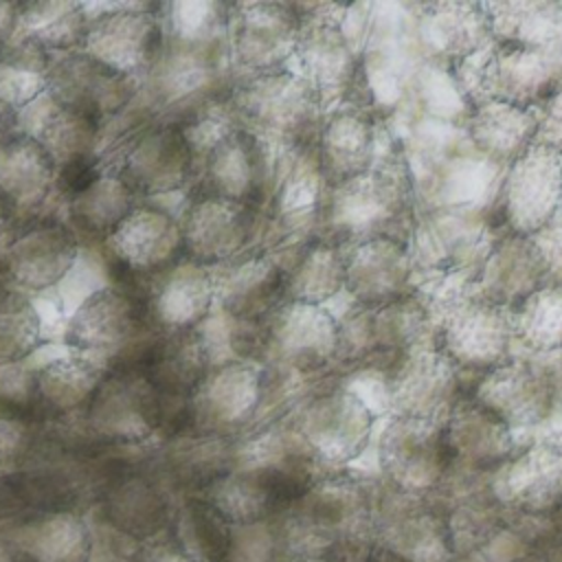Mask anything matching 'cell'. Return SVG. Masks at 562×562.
I'll use <instances>...</instances> for the list:
<instances>
[{
	"label": "cell",
	"instance_id": "1",
	"mask_svg": "<svg viewBox=\"0 0 562 562\" xmlns=\"http://www.w3.org/2000/svg\"><path fill=\"white\" fill-rule=\"evenodd\" d=\"M318 220L334 246L395 239L408 246L417 211L415 187L402 154H389L367 173L325 189Z\"/></svg>",
	"mask_w": 562,
	"mask_h": 562
},
{
	"label": "cell",
	"instance_id": "2",
	"mask_svg": "<svg viewBox=\"0 0 562 562\" xmlns=\"http://www.w3.org/2000/svg\"><path fill=\"white\" fill-rule=\"evenodd\" d=\"M492 244L490 217L474 204H441L417 213L408 255L415 277L437 288L426 296L439 301L470 290Z\"/></svg>",
	"mask_w": 562,
	"mask_h": 562
},
{
	"label": "cell",
	"instance_id": "3",
	"mask_svg": "<svg viewBox=\"0 0 562 562\" xmlns=\"http://www.w3.org/2000/svg\"><path fill=\"white\" fill-rule=\"evenodd\" d=\"M233 110L263 140L277 138L292 147L318 138L323 105L299 72L283 68L248 77L235 88Z\"/></svg>",
	"mask_w": 562,
	"mask_h": 562
},
{
	"label": "cell",
	"instance_id": "4",
	"mask_svg": "<svg viewBox=\"0 0 562 562\" xmlns=\"http://www.w3.org/2000/svg\"><path fill=\"white\" fill-rule=\"evenodd\" d=\"M435 349L446 356L457 371L487 375L501 364L509 362V347L514 340L512 314L492 305L470 290L432 303Z\"/></svg>",
	"mask_w": 562,
	"mask_h": 562
},
{
	"label": "cell",
	"instance_id": "5",
	"mask_svg": "<svg viewBox=\"0 0 562 562\" xmlns=\"http://www.w3.org/2000/svg\"><path fill=\"white\" fill-rule=\"evenodd\" d=\"M485 53L472 77L459 79L472 108L481 101H501L540 110L562 88V64L551 48L494 42Z\"/></svg>",
	"mask_w": 562,
	"mask_h": 562
},
{
	"label": "cell",
	"instance_id": "6",
	"mask_svg": "<svg viewBox=\"0 0 562 562\" xmlns=\"http://www.w3.org/2000/svg\"><path fill=\"white\" fill-rule=\"evenodd\" d=\"M373 529L384 551L408 562L454 560L446 507L437 494H408L391 485L375 490Z\"/></svg>",
	"mask_w": 562,
	"mask_h": 562
},
{
	"label": "cell",
	"instance_id": "7",
	"mask_svg": "<svg viewBox=\"0 0 562 562\" xmlns=\"http://www.w3.org/2000/svg\"><path fill=\"white\" fill-rule=\"evenodd\" d=\"M312 9L316 13L301 15L303 31L294 53L299 61L296 72L312 86L323 110L329 108L331 112L349 103L362 77L364 61L345 35L340 18L334 15L345 7L318 4Z\"/></svg>",
	"mask_w": 562,
	"mask_h": 562
},
{
	"label": "cell",
	"instance_id": "8",
	"mask_svg": "<svg viewBox=\"0 0 562 562\" xmlns=\"http://www.w3.org/2000/svg\"><path fill=\"white\" fill-rule=\"evenodd\" d=\"M490 490L507 509L512 525L551 522L562 501V446L531 441L490 474Z\"/></svg>",
	"mask_w": 562,
	"mask_h": 562
},
{
	"label": "cell",
	"instance_id": "9",
	"mask_svg": "<svg viewBox=\"0 0 562 562\" xmlns=\"http://www.w3.org/2000/svg\"><path fill=\"white\" fill-rule=\"evenodd\" d=\"M386 485L408 494H437L450 474L443 422L391 417L378 439Z\"/></svg>",
	"mask_w": 562,
	"mask_h": 562
},
{
	"label": "cell",
	"instance_id": "10",
	"mask_svg": "<svg viewBox=\"0 0 562 562\" xmlns=\"http://www.w3.org/2000/svg\"><path fill=\"white\" fill-rule=\"evenodd\" d=\"M562 206V156L533 145L505 169L498 215L512 235L531 237L553 224Z\"/></svg>",
	"mask_w": 562,
	"mask_h": 562
},
{
	"label": "cell",
	"instance_id": "11",
	"mask_svg": "<svg viewBox=\"0 0 562 562\" xmlns=\"http://www.w3.org/2000/svg\"><path fill=\"white\" fill-rule=\"evenodd\" d=\"M303 20L292 4L255 2L228 13V50L235 66L255 75L283 70L294 57Z\"/></svg>",
	"mask_w": 562,
	"mask_h": 562
},
{
	"label": "cell",
	"instance_id": "12",
	"mask_svg": "<svg viewBox=\"0 0 562 562\" xmlns=\"http://www.w3.org/2000/svg\"><path fill=\"white\" fill-rule=\"evenodd\" d=\"M386 413L446 422L459 395V371L435 347H424L400 358L384 375Z\"/></svg>",
	"mask_w": 562,
	"mask_h": 562
},
{
	"label": "cell",
	"instance_id": "13",
	"mask_svg": "<svg viewBox=\"0 0 562 562\" xmlns=\"http://www.w3.org/2000/svg\"><path fill=\"white\" fill-rule=\"evenodd\" d=\"M162 44V18L149 4H121L90 18L81 50L99 64L132 77L154 66Z\"/></svg>",
	"mask_w": 562,
	"mask_h": 562
},
{
	"label": "cell",
	"instance_id": "14",
	"mask_svg": "<svg viewBox=\"0 0 562 562\" xmlns=\"http://www.w3.org/2000/svg\"><path fill=\"white\" fill-rule=\"evenodd\" d=\"M261 347L285 369H323L338 353V321L323 305L285 301L268 316Z\"/></svg>",
	"mask_w": 562,
	"mask_h": 562
},
{
	"label": "cell",
	"instance_id": "15",
	"mask_svg": "<svg viewBox=\"0 0 562 562\" xmlns=\"http://www.w3.org/2000/svg\"><path fill=\"white\" fill-rule=\"evenodd\" d=\"M375 413L349 386L331 389L314 397L299 422L305 446L329 463H347L369 443Z\"/></svg>",
	"mask_w": 562,
	"mask_h": 562
},
{
	"label": "cell",
	"instance_id": "16",
	"mask_svg": "<svg viewBox=\"0 0 562 562\" xmlns=\"http://www.w3.org/2000/svg\"><path fill=\"white\" fill-rule=\"evenodd\" d=\"M472 395L514 432L549 422L560 400L551 371L527 360H509L490 371Z\"/></svg>",
	"mask_w": 562,
	"mask_h": 562
},
{
	"label": "cell",
	"instance_id": "17",
	"mask_svg": "<svg viewBox=\"0 0 562 562\" xmlns=\"http://www.w3.org/2000/svg\"><path fill=\"white\" fill-rule=\"evenodd\" d=\"M204 195L246 206L263 200L272 184V160L266 140L246 127H231L204 151Z\"/></svg>",
	"mask_w": 562,
	"mask_h": 562
},
{
	"label": "cell",
	"instance_id": "18",
	"mask_svg": "<svg viewBox=\"0 0 562 562\" xmlns=\"http://www.w3.org/2000/svg\"><path fill=\"white\" fill-rule=\"evenodd\" d=\"M450 472L490 476L518 452L514 430L474 395L459 397L443 422Z\"/></svg>",
	"mask_w": 562,
	"mask_h": 562
},
{
	"label": "cell",
	"instance_id": "19",
	"mask_svg": "<svg viewBox=\"0 0 562 562\" xmlns=\"http://www.w3.org/2000/svg\"><path fill=\"white\" fill-rule=\"evenodd\" d=\"M140 327L143 314L134 299L114 285H101L77 303L68 318L66 342L72 351L105 362L127 351Z\"/></svg>",
	"mask_w": 562,
	"mask_h": 562
},
{
	"label": "cell",
	"instance_id": "20",
	"mask_svg": "<svg viewBox=\"0 0 562 562\" xmlns=\"http://www.w3.org/2000/svg\"><path fill=\"white\" fill-rule=\"evenodd\" d=\"M547 283L549 270L536 239L505 233L492 244L470 292L512 312Z\"/></svg>",
	"mask_w": 562,
	"mask_h": 562
},
{
	"label": "cell",
	"instance_id": "21",
	"mask_svg": "<svg viewBox=\"0 0 562 562\" xmlns=\"http://www.w3.org/2000/svg\"><path fill=\"white\" fill-rule=\"evenodd\" d=\"M195 151L178 125H156L134 138L123 156L121 176L134 193H173L193 173Z\"/></svg>",
	"mask_w": 562,
	"mask_h": 562
},
{
	"label": "cell",
	"instance_id": "22",
	"mask_svg": "<svg viewBox=\"0 0 562 562\" xmlns=\"http://www.w3.org/2000/svg\"><path fill=\"white\" fill-rule=\"evenodd\" d=\"M415 270L408 246L395 239H367L345 252V290L358 307H382L413 294Z\"/></svg>",
	"mask_w": 562,
	"mask_h": 562
},
{
	"label": "cell",
	"instance_id": "23",
	"mask_svg": "<svg viewBox=\"0 0 562 562\" xmlns=\"http://www.w3.org/2000/svg\"><path fill=\"white\" fill-rule=\"evenodd\" d=\"M424 50L448 66L463 64L494 44L490 9L483 2H428L417 15Z\"/></svg>",
	"mask_w": 562,
	"mask_h": 562
},
{
	"label": "cell",
	"instance_id": "24",
	"mask_svg": "<svg viewBox=\"0 0 562 562\" xmlns=\"http://www.w3.org/2000/svg\"><path fill=\"white\" fill-rule=\"evenodd\" d=\"M79 241L70 228L42 222L13 237L2 261L9 277L26 290H48L68 279L79 263Z\"/></svg>",
	"mask_w": 562,
	"mask_h": 562
},
{
	"label": "cell",
	"instance_id": "25",
	"mask_svg": "<svg viewBox=\"0 0 562 562\" xmlns=\"http://www.w3.org/2000/svg\"><path fill=\"white\" fill-rule=\"evenodd\" d=\"M134 79L130 75L116 72L90 55L70 53L50 66L48 94L77 112L103 121L116 114L132 97Z\"/></svg>",
	"mask_w": 562,
	"mask_h": 562
},
{
	"label": "cell",
	"instance_id": "26",
	"mask_svg": "<svg viewBox=\"0 0 562 562\" xmlns=\"http://www.w3.org/2000/svg\"><path fill=\"white\" fill-rule=\"evenodd\" d=\"M184 257L213 266L235 257L252 233V206L202 195L198 198L180 220Z\"/></svg>",
	"mask_w": 562,
	"mask_h": 562
},
{
	"label": "cell",
	"instance_id": "27",
	"mask_svg": "<svg viewBox=\"0 0 562 562\" xmlns=\"http://www.w3.org/2000/svg\"><path fill=\"white\" fill-rule=\"evenodd\" d=\"M105 246L112 259L127 270L151 274L167 270L184 252L180 220L158 206H134Z\"/></svg>",
	"mask_w": 562,
	"mask_h": 562
},
{
	"label": "cell",
	"instance_id": "28",
	"mask_svg": "<svg viewBox=\"0 0 562 562\" xmlns=\"http://www.w3.org/2000/svg\"><path fill=\"white\" fill-rule=\"evenodd\" d=\"M378 130L371 112L340 105L321 123L316 154L325 187H338L367 173L375 160Z\"/></svg>",
	"mask_w": 562,
	"mask_h": 562
},
{
	"label": "cell",
	"instance_id": "29",
	"mask_svg": "<svg viewBox=\"0 0 562 562\" xmlns=\"http://www.w3.org/2000/svg\"><path fill=\"white\" fill-rule=\"evenodd\" d=\"M465 134L479 156L507 169L536 145L538 110L481 101L465 116Z\"/></svg>",
	"mask_w": 562,
	"mask_h": 562
},
{
	"label": "cell",
	"instance_id": "30",
	"mask_svg": "<svg viewBox=\"0 0 562 562\" xmlns=\"http://www.w3.org/2000/svg\"><path fill=\"white\" fill-rule=\"evenodd\" d=\"M156 277L151 292L154 318L167 331L195 329L215 303V281L209 268L182 257Z\"/></svg>",
	"mask_w": 562,
	"mask_h": 562
},
{
	"label": "cell",
	"instance_id": "31",
	"mask_svg": "<svg viewBox=\"0 0 562 562\" xmlns=\"http://www.w3.org/2000/svg\"><path fill=\"white\" fill-rule=\"evenodd\" d=\"M22 112L26 114L22 134L46 149L55 169L81 158H94L101 123L92 116L57 103L48 90Z\"/></svg>",
	"mask_w": 562,
	"mask_h": 562
},
{
	"label": "cell",
	"instance_id": "32",
	"mask_svg": "<svg viewBox=\"0 0 562 562\" xmlns=\"http://www.w3.org/2000/svg\"><path fill=\"white\" fill-rule=\"evenodd\" d=\"M285 294V270L266 257H250L235 263L215 281V301L237 323L257 325L270 316Z\"/></svg>",
	"mask_w": 562,
	"mask_h": 562
},
{
	"label": "cell",
	"instance_id": "33",
	"mask_svg": "<svg viewBox=\"0 0 562 562\" xmlns=\"http://www.w3.org/2000/svg\"><path fill=\"white\" fill-rule=\"evenodd\" d=\"M154 386L136 367L103 378L90 400V415L97 428L108 435L138 437L149 430L156 408Z\"/></svg>",
	"mask_w": 562,
	"mask_h": 562
},
{
	"label": "cell",
	"instance_id": "34",
	"mask_svg": "<svg viewBox=\"0 0 562 562\" xmlns=\"http://www.w3.org/2000/svg\"><path fill=\"white\" fill-rule=\"evenodd\" d=\"M55 180V162L35 138L0 136V193L11 211L40 206Z\"/></svg>",
	"mask_w": 562,
	"mask_h": 562
},
{
	"label": "cell",
	"instance_id": "35",
	"mask_svg": "<svg viewBox=\"0 0 562 562\" xmlns=\"http://www.w3.org/2000/svg\"><path fill=\"white\" fill-rule=\"evenodd\" d=\"M145 373L154 389L169 393L195 391L206 371L211 369V353L204 334L198 329L167 331V336L147 347L143 364L136 367Z\"/></svg>",
	"mask_w": 562,
	"mask_h": 562
},
{
	"label": "cell",
	"instance_id": "36",
	"mask_svg": "<svg viewBox=\"0 0 562 562\" xmlns=\"http://www.w3.org/2000/svg\"><path fill=\"white\" fill-rule=\"evenodd\" d=\"M204 415L220 424H239L250 417L263 393V373L246 360L211 367L195 389Z\"/></svg>",
	"mask_w": 562,
	"mask_h": 562
},
{
	"label": "cell",
	"instance_id": "37",
	"mask_svg": "<svg viewBox=\"0 0 562 562\" xmlns=\"http://www.w3.org/2000/svg\"><path fill=\"white\" fill-rule=\"evenodd\" d=\"M132 209L134 191L121 173L108 171H101L92 184L68 200L72 224L83 235L101 237L103 241L132 213Z\"/></svg>",
	"mask_w": 562,
	"mask_h": 562
},
{
	"label": "cell",
	"instance_id": "38",
	"mask_svg": "<svg viewBox=\"0 0 562 562\" xmlns=\"http://www.w3.org/2000/svg\"><path fill=\"white\" fill-rule=\"evenodd\" d=\"M345 288V252L329 241L310 244L285 270L288 301L323 305Z\"/></svg>",
	"mask_w": 562,
	"mask_h": 562
},
{
	"label": "cell",
	"instance_id": "39",
	"mask_svg": "<svg viewBox=\"0 0 562 562\" xmlns=\"http://www.w3.org/2000/svg\"><path fill=\"white\" fill-rule=\"evenodd\" d=\"M494 42L549 48L562 33V4L542 0L487 4Z\"/></svg>",
	"mask_w": 562,
	"mask_h": 562
},
{
	"label": "cell",
	"instance_id": "40",
	"mask_svg": "<svg viewBox=\"0 0 562 562\" xmlns=\"http://www.w3.org/2000/svg\"><path fill=\"white\" fill-rule=\"evenodd\" d=\"M105 362L70 351L35 371V391L57 408H72L90 402L103 382Z\"/></svg>",
	"mask_w": 562,
	"mask_h": 562
},
{
	"label": "cell",
	"instance_id": "41",
	"mask_svg": "<svg viewBox=\"0 0 562 562\" xmlns=\"http://www.w3.org/2000/svg\"><path fill=\"white\" fill-rule=\"evenodd\" d=\"M90 15L77 2H31L20 11L18 31L44 50L68 53L83 46Z\"/></svg>",
	"mask_w": 562,
	"mask_h": 562
},
{
	"label": "cell",
	"instance_id": "42",
	"mask_svg": "<svg viewBox=\"0 0 562 562\" xmlns=\"http://www.w3.org/2000/svg\"><path fill=\"white\" fill-rule=\"evenodd\" d=\"M514 338L531 351L562 349V283H547L512 312Z\"/></svg>",
	"mask_w": 562,
	"mask_h": 562
},
{
	"label": "cell",
	"instance_id": "43",
	"mask_svg": "<svg viewBox=\"0 0 562 562\" xmlns=\"http://www.w3.org/2000/svg\"><path fill=\"white\" fill-rule=\"evenodd\" d=\"M42 318L20 294H0V367L24 362L42 345Z\"/></svg>",
	"mask_w": 562,
	"mask_h": 562
},
{
	"label": "cell",
	"instance_id": "44",
	"mask_svg": "<svg viewBox=\"0 0 562 562\" xmlns=\"http://www.w3.org/2000/svg\"><path fill=\"white\" fill-rule=\"evenodd\" d=\"M536 145L562 156V88L538 110Z\"/></svg>",
	"mask_w": 562,
	"mask_h": 562
},
{
	"label": "cell",
	"instance_id": "45",
	"mask_svg": "<svg viewBox=\"0 0 562 562\" xmlns=\"http://www.w3.org/2000/svg\"><path fill=\"white\" fill-rule=\"evenodd\" d=\"M505 562H562V538L551 529L533 540H525L522 547Z\"/></svg>",
	"mask_w": 562,
	"mask_h": 562
},
{
	"label": "cell",
	"instance_id": "46",
	"mask_svg": "<svg viewBox=\"0 0 562 562\" xmlns=\"http://www.w3.org/2000/svg\"><path fill=\"white\" fill-rule=\"evenodd\" d=\"M547 261L549 283H562V224L547 226L544 231L531 235Z\"/></svg>",
	"mask_w": 562,
	"mask_h": 562
},
{
	"label": "cell",
	"instance_id": "47",
	"mask_svg": "<svg viewBox=\"0 0 562 562\" xmlns=\"http://www.w3.org/2000/svg\"><path fill=\"white\" fill-rule=\"evenodd\" d=\"M18 422L20 419L13 413V404L0 400V450H9L20 441L22 428Z\"/></svg>",
	"mask_w": 562,
	"mask_h": 562
},
{
	"label": "cell",
	"instance_id": "48",
	"mask_svg": "<svg viewBox=\"0 0 562 562\" xmlns=\"http://www.w3.org/2000/svg\"><path fill=\"white\" fill-rule=\"evenodd\" d=\"M20 4L13 2H0V50L2 46L13 37V33L20 26Z\"/></svg>",
	"mask_w": 562,
	"mask_h": 562
},
{
	"label": "cell",
	"instance_id": "49",
	"mask_svg": "<svg viewBox=\"0 0 562 562\" xmlns=\"http://www.w3.org/2000/svg\"><path fill=\"white\" fill-rule=\"evenodd\" d=\"M452 562H496L490 551H476V553H468V555H457Z\"/></svg>",
	"mask_w": 562,
	"mask_h": 562
},
{
	"label": "cell",
	"instance_id": "50",
	"mask_svg": "<svg viewBox=\"0 0 562 562\" xmlns=\"http://www.w3.org/2000/svg\"><path fill=\"white\" fill-rule=\"evenodd\" d=\"M371 562H408V560H404V558H400V555H395V553H391V551L380 549V551L371 558Z\"/></svg>",
	"mask_w": 562,
	"mask_h": 562
},
{
	"label": "cell",
	"instance_id": "51",
	"mask_svg": "<svg viewBox=\"0 0 562 562\" xmlns=\"http://www.w3.org/2000/svg\"><path fill=\"white\" fill-rule=\"evenodd\" d=\"M551 527H553L555 536H558V538H562V501H560L558 509H555V512H553V516H551Z\"/></svg>",
	"mask_w": 562,
	"mask_h": 562
},
{
	"label": "cell",
	"instance_id": "52",
	"mask_svg": "<svg viewBox=\"0 0 562 562\" xmlns=\"http://www.w3.org/2000/svg\"><path fill=\"white\" fill-rule=\"evenodd\" d=\"M9 215H11V206L7 204V200H4V198H2V193H0V228L7 224Z\"/></svg>",
	"mask_w": 562,
	"mask_h": 562
},
{
	"label": "cell",
	"instance_id": "53",
	"mask_svg": "<svg viewBox=\"0 0 562 562\" xmlns=\"http://www.w3.org/2000/svg\"><path fill=\"white\" fill-rule=\"evenodd\" d=\"M4 279H9V272H7L4 261H2V257H0V294L4 292V290H2V281H4Z\"/></svg>",
	"mask_w": 562,
	"mask_h": 562
}]
</instances>
